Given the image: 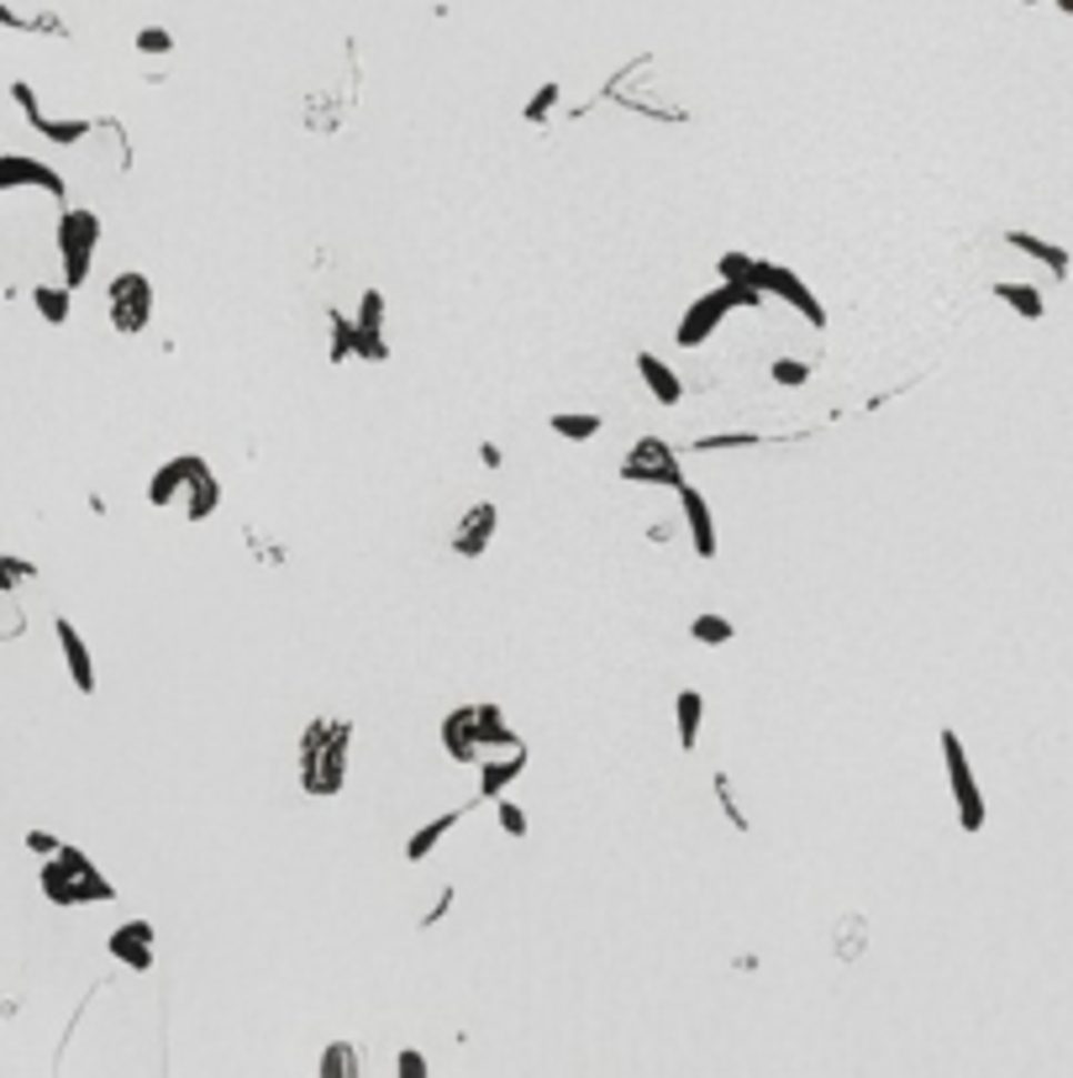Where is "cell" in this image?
I'll list each match as a JSON object with an SVG mask.
<instances>
[{
  "mask_svg": "<svg viewBox=\"0 0 1073 1078\" xmlns=\"http://www.w3.org/2000/svg\"><path fill=\"white\" fill-rule=\"evenodd\" d=\"M994 300L1011 305L1021 321H1042V311H1047V305H1042V290L1026 284V280H994Z\"/></svg>",
  "mask_w": 1073,
  "mask_h": 1078,
  "instance_id": "25",
  "label": "cell"
},
{
  "mask_svg": "<svg viewBox=\"0 0 1073 1078\" xmlns=\"http://www.w3.org/2000/svg\"><path fill=\"white\" fill-rule=\"evenodd\" d=\"M106 953H111L121 968L148 974V968L159 963V931H153V920H121L117 931L106 937Z\"/></svg>",
  "mask_w": 1073,
  "mask_h": 1078,
  "instance_id": "11",
  "label": "cell"
},
{
  "mask_svg": "<svg viewBox=\"0 0 1073 1078\" xmlns=\"http://www.w3.org/2000/svg\"><path fill=\"white\" fill-rule=\"evenodd\" d=\"M32 305H38V316L48 326H69V316H74V290L69 284H32Z\"/></svg>",
  "mask_w": 1073,
  "mask_h": 1078,
  "instance_id": "26",
  "label": "cell"
},
{
  "mask_svg": "<svg viewBox=\"0 0 1073 1078\" xmlns=\"http://www.w3.org/2000/svg\"><path fill=\"white\" fill-rule=\"evenodd\" d=\"M621 480L626 484H653V490H679L684 484V469H679V453L663 437H636L621 459Z\"/></svg>",
  "mask_w": 1073,
  "mask_h": 1078,
  "instance_id": "8",
  "label": "cell"
},
{
  "mask_svg": "<svg viewBox=\"0 0 1073 1078\" xmlns=\"http://www.w3.org/2000/svg\"><path fill=\"white\" fill-rule=\"evenodd\" d=\"M495 816H500V832H505V837H527V810H521V805H517V799H495Z\"/></svg>",
  "mask_w": 1073,
  "mask_h": 1078,
  "instance_id": "34",
  "label": "cell"
},
{
  "mask_svg": "<svg viewBox=\"0 0 1073 1078\" xmlns=\"http://www.w3.org/2000/svg\"><path fill=\"white\" fill-rule=\"evenodd\" d=\"M153 305H159V290H153V280L142 269H127V274H117V280L106 284V311H111V326H117L121 337L148 332Z\"/></svg>",
  "mask_w": 1073,
  "mask_h": 1078,
  "instance_id": "6",
  "label": "cell"
},
{
  "mask_svg": "<svg viewBox=\"0 0 1073 1078\" xmlns=\"http://www.w3.org/2000/svg\"><path fill=\"white\" fill-rule=\"evenodd\" d=\"M769 380H774V384H790V390H795V384H805V380H811V363H800V359H779L774 369H769Z\"/></svg>",
  "mask_w": 1073,
  "mask_h": 1078,
  "instance_id": "36",
  "label": "cell"
},
{
  "mask_svg": "<svg viewBox=\"0 0 1073 1078\" xmlns=\"http://www.w3.org/2000/svg\"><path fill=\"white\" fill-rule=\"evenodd\" d=\"M474 737L484 753H500V747H517V732L505 726V711H500L495 699H474Z\"/></svg>",
  "mask_w": 1073,
  "mask_h": 1078,
  "instance_id": "20",
  "label": "cell"
},
{
  "mask_svg": "<svg viewBox=\"0 0 1073 1078\" xmlns=\"http://www.w3.org/2000/svg\"><path fill=\"white\" fill-rule=\"evenodd\" d=\"M327 326H332V353H327V363H348L353 359V316L327 311Z\"/></svg>",
  "mask_w": 1073,
  "mask_h": 1078,
  "instance_id": "32",
  "label": "cell"
},
{
  "mask_svg": "<svg viewBox=\"0 0 1073 1078\" xmlns=\"http://www.w3.org/2000/svg\"><path fill=\"white\" fill-rule=\"evenodd\" d=\"M1053 6L1063 11V17H1073V0H1053Z\"/></svg>",
  "mask_w": 1073,
  "mask_h": 1078,
  "instance_id": "43",
  "label": "cell"
},
{
  "mask_svg": "<svg viewBox=\"0 0 1073 1078\" xmlns=\"http://www.w3.org/2000/svg\"><path fill=\"white\" fill-rule=\"evenodd\" d=\"M321 1078H358L363 1068H358V1052H353V1041H332L327 1052H321Z\"/></svg>",
  "mask_w": 1073,
  "mask_h": 1078,
  "instance_id": "28",
  "label": "cell"
},
{
  "mask_svg": "<svg viewBox=\"0 0 1073 1078\" xmlns=\"http://www.w3.org/2000/svg\"><path fill=\"white\" fill-rule=\"evenodd\" d=\"M942 768H947V789H953V805H957V826L974 837L984 832V820H990V805H984V789L974 779V763L963 753V742H957L953 726H942Z\"/></svg>",
  "mask_w": 1073,
  "mask_h": 1078,
  "instance_id": "5",
  "label": "cell"
},
{
  "mask_svg": "<svg viewBox=\"0 0 1073 1078\" xmlns=\"http://www.w3.org/2000/svg\"><path fill=\"white\" fill-rule=\"evenodd\" d=\"M748 280H753L763 295H774V300H784L790 311H800V316L811 321V326H826V305L811 295V284L800 280L795 269H784V263H769V259H748Z\"/></svg>",
  "mask_w": 1073,
  "mask_h": 1078,
  "instance_id": "7",
  "label": "cell"
},
{
  "mask_svg": "<svg viewBox=\"0 0 1073 1078\" xmlns=\"http://www.w3.org/2000/svg\"><path fill=\"white\" fill-rule=\"evenodd\" d=\"M1021 6H1036V0H1021Z\"/></svg>",
  "mask_w": 1073,
  "mask_h": 1078,
  "instance_id": "44",
  "label": "cell"
},
{
  "mask_svg": "<svg viewBox=\"0 0 1073 1078\" xmlns=\"http://www.w3.org/2000/svg\"><path fill=\"white\" fill-rule=\"evenodd\" d=\"M527 763H532V758H527V742L500 747V758H495V753H490V758L479 753V799H500L511 784L521 779V774H527Z\"/></svg>",
  "mask_w": 1073,
  "mask_h": 1078,
  "instance_id": "15",
  "label": "cell"
},
{
  "mask_svg": "<svg viewBox=\"0 0 1073 1078\" xmlns=\"http://www.w3.org/2000/svg\"><path fill=\"white\" fill-rule=\"evenodd\" d=\"M679 505H684V526H690V547H695V558L711 563L715 558V516H711V505H705V495L684 480V484H679Z\"/></svg>",
  "mask_w": 1073,
  "mask_h": 1078,
  "instance_id": "17",
  "label": "cell"
},
{
  "mask_svg": "<svg viewBox=\"0 0 1073 1078\" xmlns=\"http://www.w3.org/2000/svg\"><path fill=\"white\" fill-rule=\"evenodd\" d=\"M184 521H211L217 516V505H221V484H217V474H211V463L200 469L195 480L184 484Z\"/></svg>",
  "mask_w": 1073,
  "mask_h": 1078,
  "instance_id": "23",
  "label": "cell"
},
{
  "mask_svg": "<svg viewBox=\"0 0 1073 1078\" xmlns=\"http://www.w3.org/2000/svg\"><path fill=\"white\" fill-rule=\"evenodd\" d=\"M1005 248H1015L1021 259L1042 263L1053 280H1069L1073 274V253L1063 248V242H1047V238H1036V232H1021V226H1015V232H1005Z\"/></svg>",
  "mask_w": 1073,
  "mask_h": 1078,
  "instance_id": "18",
  "label": "cell"
},
{
  "mask_svg": "<svg viewBox=\"0 0 1073 1078\" xmlns=\"http://www.w3.org/2000/svg\"><path fill=\"white\" fill-rule=\"evenodd\" d=\"M558 100H563V84H558V80H548V84H542V90H536L532 100H527V111H521V117H527V121L553 117V105H558Z\"/></svg>",
  "mask_w": 1073,
  "mask_h": 1078,
  "instance_id": "33",
  "label": "cell"
},
{
  "mask_svg": "<svg viewBox=\"0 0 1073 1078\" xmlns=\"http://www.w3.org/2000/svg\"><path fill=\"white\" fill-rule=\"evenodd\" d=\"M348 747H353V726L348 721H311L300 737V784L305 795L332 799L348 784Z\"/></svg>",
  "mask_w": 1073,
  "mask_h": 1078,
  "instance_id": "2",
  "label": "cell"
},
{
  "mask_svg": "<svg viewBox=\"0 0 1073 1078\" xmlns=\"http://www.w3.org/2000/svg\"><path fill=\"white\" fill-rule=\"evenodd\" d=\"M636 374H642V384H648V395H653L658 405H679V400H684V384H679V374L663 359H658V353H636Z\"/></svg>",
  "mask_w": 1073,
  "mask_h": 1078,
  "instance_id": "21",
  "label": "cell"
},
{
  "mask_svg": "<svg viewBox=\"0 0 1073 1078\" xmlns=\"http://www.w3.org/2000/svg\"><path fill=\"white\" fill-rule=\"evenodd\" d=\"M100 216L84 211V205H63L59 211V226H53V248H59V269H63V284L80 290L96 269V248H100Z\"/></svg>",
  "mask_w": 1073,
  "mask_h": 1078,
  "instance_id": "4",
  "label": "cell"
},
{
  "mask_svg": "<svg viewBox=\"0 0 1073 1078\" xmlns=\"http://www.w3.org/2000/svg\"><path fill=\"white\" fill-rule=\"evenodd\" d=\"M353 359L363 363H390V342H384V290H363L353 316Z\"/></svg>",
  "mask_w": 1073,
  "mask_h": 1078,
  "instance_id": "12",
  "label": "cell"
},
{
  "mask_svg": "<svg viewBox=\"0 0 1073 1078\" xmlns=\"http://www.w3.org/2000/svg\"><path fill=\"white\" fill-rule=\"evenodd\" d=\"M758 437H748V432H726V437H700L695 442V453H721V447H753Z\"/></svg>",
  "mask_w": 1073,
  "mask_h": 1078,
  "instance_id": "39",
  "label": "cell"
},
{
  "mask_svg": "<svg viewBox=\"0 0 1073 1078\" xmlns=\"http://www.w3.org/2000/svg\"><path fill=\"white\" fill-rule=\"evenodd\" d=\"M21 847H27V853H32V858H53V853H59L63 842L53 837V832H42V826H32V832H27V837H21Z\"/></svg>",
  "mask_w": 1073,
  "mask_h": 1078,
  "instance_id": "37",
  "label": "cell"
},
{
  "mask_svg": "<svg viewBox=\"0 0 1073 1078\" xmlns=\"http://www.w3.org/2000/svg\"><path fill=\"white\" fill-rule=\"evenodd\" d=\"M500 532V505L495 500H474L453 526V553L458 558H484L490 553V542Z\"/></svg>",
  "mask_w": 1073,
  "mask_h": 1078,
  "instance_id": "13",
  "label": "cell"
},
{
  "mask_svg": "<svg viewBox=\"0 0 1073 1078\" xmlns=\"http://www.w3.org/2000/svg\"><path fill=\"white\" fill-rule=\"evenodd\" d=\"M548 432L563 442H590L605 432V421L595 416V411H558V416H548Z\"/></svg>",
  "mask_w": 1073,
  "mask_h": 1078,
  "instance_id": "27",
  "label": "cell"
},
{
  "mask_svg": "<svg viewBox=\"0 0 1073 1078\" xmlns=\"http://www.w3.org/2000/svg\"><path fill=\"white\" fill-rule=\"evenodd\" d=\"M438 742H442V753L453 763H479V737H474V705H458V711H448L438 726Z\"/></svg>",
  "mask_w": 1073,
  "mask_h": 1078,
  "instance_id": "19",
  "label": "cell"
},
{
  "mask_svg": "<svg viewBox=\"0 0 1073 1078\" xmlns=\"http://www.w3.org/2000/svg\"><path fill=\"white\" fill-rule=\"evenodd\" d=\"M427 1074H432V1062L421 1058L417 1047H405V1052L395 1058V1078H427Z\"/></svg>",
  "mask_w": 1073,
  "mask_h": 1078,
  "instance_id": "38",
  "label": "cell"
},
{
  "mask_svg": "<svg viewBox=\"0 0 1073 1078\" xmlns=\"http://www.w3.org/2000/svg\"><path fill=\"white\" fill-rule=\"evenodd\" d=\"M448 910H453V884H448V889H442V895H438V905H432V910L421 916V926H438V920L448 916Z\"/></svg>",
  "mask_w": 1073,
  "mask_h": 1078,
  "instance_id": "41",
  "label": "cell"
},
{
  "mask_svg": "<svg viewBox=\"0 0 1073 1078\" xmlns=\"http://www.w3.org/2000/svg\"><path fill=\"white\" fill-rule=\"evenodd\" d=\"M700 721H705V695H700V689H679L674 695V732H679V747H684V753H695Z\"/></svg>",
  "mask_w": 1073,
  "mask_h": 1078,
  "instance_id": "24",
  "label": "cell"
},
{
  "mask_svg": "<svg viewBox=\"0 0 1073 1078\" xmlns=\"http://www.w3.org/2000/svg\"><path fill=\"white\" fill-rule=\"evenodd\" d=\"M138 53H148V59H153V53H159V59H163V53H174V32H169V27H142V32H138Z\"/></svg>",
  "mask_w": 1073,
  "mask_h": 1078,
  "instance_id": "35",
  "label": "cell"
},
{
  "mask_svg": "<svg viewBox=\"0 0 1073 1078\" xmlns=\"http://www.w3.org/2000/svg\"><path fill=\"white\" fill-rule=\"evenodd\" d=\"M11 100L21 105L27 127H32L42 142H53V148H74V142H84L90 132H96V121H84V117H48V111H42V100H38V90H32L27 80L11 84Z\"/></svg>",
  "mask_w": 1073,
  "mask_h": 1078,
  "instance_id": "9",
  "label": "cell"
},
{
  "mask_svg": "<svg viewBox=\"0 0 1073 1078\" xmlns=\"http://www.w3.org/2000/svg\"><path fill=\"white\" fill-rule=\"evenodd\" d=\"M11 190H42V195H53L63 205L69 180H63L53 163L32 159V153H0V195H11Z\"/></svg>",
  "mask_w": 1073,
  "mask_h": 1078,
  "instance_id": "10",
  "label": "cell"
},
{
  "mask_svg": "<svg viewBox=\"0 0 1073 1078\" xmlns=\"http://www.w3.org/2000/svg\"><path fill=\"white\" fill-rule=\"evenodd\" d=\"M458 820H463V810H442V816H432L427 826H417L411 837H405V863H427L432 853L442 847V837L453 832Z\"/></svg>",
  "mask_w": 1073,
  "mask_h": 1078,
  "instance_id": "22",
  "label": "cell"
},
{
  "mask_svg": "<svg viewBox=\"0 0 1073 1078\" xmlns=\"http://www.w3.org/2000/svg\"><path fill=\"white\" fill-rule=\"evenodd\" d=\"M32 580H38V563L0 553V595H17L21 584H32Z\"/></svg>",
  "mask_w": 1073,
  "mask_h": 1078,
  "instance_id": "31",
  "label": "cell"
},
{
  "mask_svg": "<svg viewBox=\"0 0 1073 1078\" xmlns=\"http://www.w3.org/2000/svg\"><path fill=\"white\" fill-rule=\"evenodd\" d=\"M200 469H205V459L200 453H179V459H169V463H159L153 469V480H148V505H174L179 495H184V484L195 480Z\"/></svg>",
  "mask_w": 1073,
  "mask_h": 1078,
  "instance_id": "16",
  "label": "cell"
},
{
  "mask_svg": "<svg viewBox=\"0 0 1073 1078\" xmlns=\"http://www.w3.org/2000/svg\"><path fill=\"white\" fill-rule=\"evenodd\" d=\"M763 290H758L753 280H721L715 290H705V295L684 311V321L674 326V342L690 353V347H700L705 337H715L721 332V321L732 316V311H753V305H763Z\"/></svg>",
  "mask_w": 1073,
  "mask_h": 1078,
  "instance_id": "3",
  "label": "cell"
},
{
  "mask_svg": "<svg viewBox=\"0 0 1073 1078\" xmlns=\"http://www.w3.org/2000/svg\"><path fill=\"white\" fill-rule=\"evenodd\" d=\"M690 637L705 642V647H726V642H736V626L726 616H711V611H705V616L690 621Z\"/></svg>",
  "mask_w": 1073,
  "mask_h": 1078,
  "instance_id": "29",
  "label": "cell"
},
{
  "mask_svg": "<svg viewBox=\"0 0 1073 1078\" xmlns=\"http://www.w3.org/2000/svg\"><path fill=\"white\" fill-rule=\"evenodd\" d=\"M711 795H715V805H721L726 826H732V832H748V810L736 805V789H732V779H726V774H715V779H711Z\"/></svg>",
  "mask_w": 1073,
  "mask_h": 1078,
  "instance_id": "30",
  "label": "cell"
},
{
  "mask_svg": "<svg viewBox=\"0 0 1073 1078\" xmlns=\"http://www.w3.org/2000/svg\"><path fill=\"white\" fill-rule=\"evenodd\" d=\"M53 637H59V653H63V668H69V679L80 695H96V658H90V642L80 637V626L69 616H53Z\"/></svg>",
  "mask_w": 1073,
  "mask_h": 1078,
  "instance_id": "14",
  "label": "cell"
},
{
  "mask_svg": "<svg viewBox=\"0 0 1073 1078\" xmlns=\"http://www.w3.org/2000/svg\"><path fill=\"white\" fill-rule=\"evenodd\" d=\"M479 459L490 463V469H500V463H505V459H500V447H495V442H479Z\"/></svg>",
  "mask_w": 1073,
  "mask_h": 1078,
  "instance_id": "42",
  "label": "cell"
},
{
  "mask_svg": "<svg viewBox=\"0 0 1073 1078\" xmlns=\"http://www.w3.org/2000/svg\"><path fill=\"white\" fill-rule=\"evenodd\" d=\"M0 27H6V32H32V17H21V11H11V6L0 0Z\"/></svg>",
  "mask_w": 1073,
  "mask_h": 1078,
  "instance_id": "40",
  "label": "cell"
},
{
  "mask_svg": "<svg viewBox=\"0 0 1073 1078\" xmlns=\"http://www.w3.org/2000/svg\"><path fill=\"white\" fill-rule=\"evenodd\" d=\"M38 889H42V899H53L59 910H80V905H111V899H117V884L100 874L96 858H90V853H80V847H69V842H63L53 858H42Z\"/></svg>",
  "mask_w": 1073,
  "mask_h": 1078,
  "instance_id": "1",
  "label": "cell"
}]
</instances>
